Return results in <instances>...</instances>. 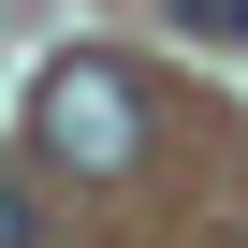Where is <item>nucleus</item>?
<instances>
[{"mask_svg":"<svg viewBox=\"0 0 248 248\" xmlns=\"http://www.w3.org/2000/svg\"><path fill=\"white\" fill-rule=\"evenodd\" d=\"M30 146H44L59 175H132V161H146L132 73H117V59H59V73L30 88Z\"/></svg>","mask_w":248,"mask_h":248,"instance_id":"1","label":"nucleus"},{"mask_svg":"<svg viewBox=\"0 0 248 248\" xmlns=\"http://www.w3.org/2000/svg\"><path fill=\"white\" fill-rule=\"evenodd\" d=\"M175 30H204V44H233V30H248V0H175Z\"/></svg>","mask_w":248,"mask_h":248,"instance_id":"2","label":"nucleus"},{"mask_svg":"<svg viewBox=\"0 0 248 248\" xmlns=\"http://www.w3.org/2000/svg\"><path fill=\"white\" fill-rule=\"evenodd\" d=\"M0 248H44V204H30L15 175H0Z\"/></svg>","mask_w":248,"mask_h":248,"instance_id":"3","label":"nucleus"}]
</instances>
